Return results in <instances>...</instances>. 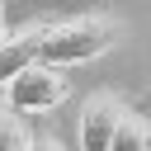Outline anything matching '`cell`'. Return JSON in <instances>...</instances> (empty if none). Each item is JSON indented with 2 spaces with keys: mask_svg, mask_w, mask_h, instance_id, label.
<instances>
[{
  "mask_svg": "<svg viewBox=\"0 0 151 151\" xmlns=\"http://www.w3.org/2000/svg\"><path fill=\"white\" fill-rule=\"evenodd\" d=\"M146 151H151V127H146Z\"/></svg>",
  "mask_w": 151,
  "mask_h": 151,
  "instance_id": "obj_9",
  "label": "cell"
},
{
  "mask_svg": "<svg viewBox=\"0 0 151 151\" xmlns=\"http://www.w3.org/2000/svg\"><path fill=\"white\" fill-rule=\"evenodd\" d=\"M132 109L113 94V90H94L85 94L80 104V118H76V137H80V151H113L118 142V127Z\"/></svg>",
  "mask_w": 151,
  "mask_h": 151,
  "instance_id": "obj_3",
  "label": "cell"
},
{
  "mask_svg": "<svg viewBox=\"0 0 151 151\" xmlns=\"http://www.w3.org/2000/svg\"><path fill=\"white\" fill-rule=\"evenodd\" d=\"M33 137H38V132H28L24 118L0 99V151H33Z\"/></svg>",
  "mask_w": 151,
  "mask_h": 151,
  "instance_id": "obj_5",
  "label": "cell"
},
{
  "mask_svg": "<svg viewBox=\"0 0 151 151\" xmlns=\"http://www.w3.org/2000/svg\"><path fill=\"white\" fill-rule=\"evenodd\" d=\"M33 151H61V142H57V137H47V132H42V137H33Z\"/></svg>",
  "mask_w": 151,
  "mask_h": 151,
  "instance_id": "obj_7",
  "label": "cell"
},
{
  "mask_svg": "<svg viewBox=\"0 0 151 151\" xmlns=\"http://www.w3.org/2000/svg\"><path fill=\"white\" fill-rule=\"evenodd\" d=\"M66 94H71L66 71H57V66H47V61L28 66L24 76H14V80L0 90V99H5L14 113H52V109L66 104Z\"/></svg>",
  "mask_w": 151,
  "mask_h": 151,
  "instance_id": "obj_2",
  "label": "cell"
},
{
  "mask_svg": "<svg viewBox=\"0 0 151 151\" xmlns=\"http://www.w3.org/2000/svg\"><path fill=\"white\" fill-rule=\"evenodd\" d=\"M9 42V19H5V0H0V47Z\"/></svg>",
  "mask_w": 151,
  "mask_h": 151,
  "instance_id": "obj_8",
  "label": "cell"
},
{
  "mask_svg": "<svg viewBox=\"0 0 151 151\" xmlns=\"http://www.w3.org/2000/svg\"><path fill=\"white\" fill-rule=\"evenodd\" d=\"M127 24L109 9H85V14H71V19H52L47 24V38H42V61L66 71V66H85L104 52H113L123 42Z\"/></svg>",
  "mask_w": 151,
  "mask_h": 151,
  "instance_id": "obj_1",
  "label": "cell"
},
{
  "mask_svg": "<svg viewBox=\"0 0 151 151\" xmlns=\"http://www.w3.org/2000/svg\"><path fill=\"white\" fill-rule=\"evenodd\" d=\"M47 24H52V19H38V24H24V28H14V33H9V42L0 47V90H5L14 76H24L28 66H38V61H42Z\"/></svg>",
  "mask_w": 151,
  "mask_h": 151,
  "instance_id": "obj_4",
  "label": "cell"
},
{
  "mask_svg": "<svg viewBox=\"0 0 151 151\" xmlns=\"http://www.w3.org/2000/svg\"><path fill=\"white\" fill-rule=\"evenodd\" d=\"M146 127H151V118H142V113H127V118H123V127H118V142H113V151H146Z\"/></svg>",
  "mask_w": 151,
  "mask_h": 151,
  "instance_id": "obj_6",
  "label": "cell"
}]
</instances>
